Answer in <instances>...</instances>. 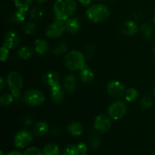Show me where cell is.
I'll use <instances>...</instances> for the list:
<instances>
[{"label": "cell", "mask_w": 155, "mask_h": 155, "mask_svg": "<svg viewBox=\"0 0 155 155\" xmlns=\"http://www.w3.org/2000/svg\"><path fill=\"white\" fill-rule=\"evenodd\" d=\"M77 10L75 0H55L53 12L56 20L65 21L73 16Z\"/></svg>", "instance_id": "1"}, {"label": "cell", "mask_w": 155, "mask_h": 155, "mask_svg": "<svg viewBox=\"0 0 155 155\" xmlns=\"http://www.w3.org/2000/svg\"><path fill=\"white\" fill-rule=\"evenodd\" d=\"M86 15L88 19L92 23L104 22L110 16V10L105 5L95 4L89 6L86 11Z\"/></svg>", "instance_id": "2"}, {"label": "cell", "mask_w": 155, "mask_h": 155, "mask_svg": "<svg viewBox=\"0 0 155 155\" xmlns=\"http://www.w3.org/2000/svg\"><path fill=\"white\" fill-rule=\"evenodd\" d=\"M64 64L67 68L70 71H80L86 66L84 54L78 50H72L65 55Z\"/></svg>", "instance_id": "3"}, {"label": "cell", "mask_w": 155, "mask_h": 155, "mask_svg": "<svg viewBox=\"0 0 155 155\" xmlns=\"http://www.w3.org/2000/svg\"><path fill=\"white\" fill-rule=\"evenodd\" d=\"M8 87L15 99L19 98L21 91L24 86V79L18 71H12L7 76L6 79Z\"/></svg>", "instance_id": "4"}, {"label": "cell", "mask_w": 155, "mask_h": 155, "mask_svg": "<svg viewBox=\"0 0 155 155\" xmlns=\"http://www.w3.org/2000/svg\"><path fill=\"white\" fill-rule=\"evenodd\" d=\"M13 2L16 7L14 19L16 21L22 22L24 21L26 15L31 7L33 0H13Z\"/></svg>", "instance_id": "5"}, {"label": "cell", "mask_w": 155, "mask_h": 155, "mask_svg": "<svg viewBox=\"0 0 155 155\" xmlns=\"http://www.w3.org/2000/svg\"><path fill=\"white\" fill-rule=\"evenodd\" d=\"M127 105L124 101L118 100L112 103L107 109V114L110 119L119 120L122 119L127 114Z\"/></svg>", "instance_id": "6"}, {"label": "cell", "mask_w": 155, "mask_h": 155, "mask_svg": "<svg viewBox=\"0 0 155 155\" xmlns=\"http://www.w3.org/2000/svg\"><path fill=\"white\" fill-rule=\"evenodd\" d=\"M66 30L65 21L55 19V21L48 26L45 30V34L48 38L56 39L61 37Z\"/></svg>", "instance_id": "7"}, {"label": "cell", "mask_w": 155, "mask_h": 155, "mask_svg": "<svg viewBox=\"0 0 155 155\" xmlns=\"http://www.w3.org/2000/svg\"><path fill=\"white\" fill-rule=\"evenodd\" d=\"M45 95L43 92L39 89H30L25 93L24 101L26 104L31 107H36L43 104L45 101Z\"/></svg>", "instance_id": "8"}, {"label": "cell", "mask_w": 155, "mask_h": 155, "mask_svg": "<svg viewBox=\"0 0 155 155\" xmlns=\"http://www.w3.org/2000/svg\"><path fill=\"white\" fill-rule=\"evenodd\" d=\"M33 140V136L28 130H21L16 133L14 139L15 146L18 148H24L28 146Z\"/></svg>", "instance_id": "9"}, {"label": "cell", "mask_w": 155, "mask_h": 155, "mask_svg": "<svg viewBox=\"0 0 155 155\" xmlns=\"http://www.w3.org/2000/svg\"><path fill=\"white\" fill-rule=\"evenodd\" d=\"M107 94L110 97L114 98H119L124 96L126 89L122 83L118 80H112L109 82L106 86Z\"/></svg>", "instance_id": "10"}, {"label": "cell", "mask_w": 155, "mask_h": 155, "mask_svg": "<svg viewBox=\"0 0 155 155\" xmlns=\"http://www.w3.org/2000/svg\"><path fill=\"white\" fill-rule=\"evenodd\" d=\"M110 127H111V120L109 116L105 114H99L95 117L94 128L97 132L105 133L110 130Z\"/></svg>", "instance_id": "11"}, {"label": "cell", "mask_w": 155, "mask_h": 155, "mask_svg": "<svg viewBox=\"0 0 155 155\" xmlns=\"http://www.w3.org/2000/svg\"><path fill=\"white\" fill-rule=\"evenodd\" d=\"M20 40L21 38L18 32L13 30H8L4 36L3 45L7 47L8 49H14L19 45Z\"/></svg>", "instance_id": "12"}, {"label": "cell", "mask_w": 155, "mask_h": 155, "mask_svg": "<svg viewBox=\"0 0 155 155\" xmlns=\"http://www.w3.org/2000/svg\"><path fill=\"white\" fill-rule=\"evenodd\" d=\"M139 31L137 24L134 21H126L121 26V33L127 36H134Z\"/></svg>", "instance_id": "13"}, {"label": "cell", "mask_w": 155, "mask_h": 155, "mask_svg": "<svg viewBox=\"0 0 155 155\" xmlns=\"http://www.w3.org/2000/svg\"><path fill=\"white\" fill-rule=\"evenodd\" d=\"M66 29L71 34H76L81 29V23L79 18L76 17H71L69 19L65 21Z\"/></svg>", "instance_id": "14"}, {"label": "cell", "mask_w": 155, "mask_h": 155, "mask_svg": "<svg viewBox=\"0 0 155 155\" xmlns=\"http://www.w3.org/2000/svg\"><path fill=\"white\" fill-rule=\"evenodd\" d=\"M42 81L46 86L50 88L59 86L60 83V77L56 72H48L46 73L42 77Z\"/></svg>", "instance_id": "15"}, {"label": "cell", "mask_w": 155, "mask_h": 155, "mask_svg": "<svg viewBox=\"0 0 155 155\" xmlns=\"http://www.w3.org/2000/svg\"><path fill=\"white\" fill-rule=\"evenodd\" d=\"M63 88L68 92H74L77 88V78L74 75H68L63 80Z\"/></svg>", "instance_id": "16"}, {"label": "cell", "mask_w": 155, "mask_h": 155, "mask_svg": "<svg viewBox=\"0 0 155 155\" xmlns=\"http://www.w3.org/2000/svg\"><path fill=\"white\" fill-rule=\"evenodd\" d=\"M95 74L90 68L86 66L80 71V78L84 83H90L94 80Z\"/></svg>", "instance_id": "17"}, {"label": "cell", "mask_w": 155, "mask_h": 155, "mask_svg": "<svg viewBox=\"0 0 155 155\" xmlns=\"http://www.w3.org/2000/svg\"><path fill=\"white\" fill-rule=\"evenodd\" d=\"M34 49L40 55H45L49 49V45L47 41L42 39H37L34 42Z\"/></svg>", "instance_id": "18"}, {"label": "cell", "mask_w": 155, "mask_h": 155, "mask_svg": "<svg viewBox=\"0 0 155 155\" xmlns=\"http://www.w3.org/2000/svg\"><path fill=\"white\" fill-rule=\"evenodd\" d=\"M48 125L45 121H38L33 127V133L36 136H43L48 133Z\"/></svg>", "instance_id": "19"}, {"label": "cell", "mask_w": 155, "mask_h": 155, "mask_svg": "<svg viewBox=\"0 0 155 155\" xmlns=\"http://www.w3.org/2000/svg\"><path fill=\"white\" fill-rule=\"evenodd\" d=\"M51 98L52 101L55 103H61L64 101V93L60 85L51 88Z\"/></svg>", "instance_id": "20"}, {"label": "cell", "mask_w": 155, "mask_h": 155, "mask_svg": "<svg viewBox=\"0 0 155 155\" xmlns=\"http://www.w3.org/2000/svg\"><path fill=\"white\" fill-rule=\"evenodd\" d=\"M68 131L72 136H81L84 131L83 125L79 122H73L68 125Z\"/></svg>", "instance_id": "21"}, {"label": "cell", "mask_w": 155, "mask_h": 155, "mask_svg": "<svg viewBox=\"0 0 155 155\" xmlns=\"http://www.w3.org/2000/svg\"><path fill=\"white\" fill-rule=\"evenodd\" d=\"M45 15V9L42 6H36L30 11V17L33 21H40Z\"/></svg>", "instance_id": "22"}, {"label": "cell", "mask_w": 155, "mask_h": 155, "mask_svg": "<svg viewBox=\"0 0 155 155\" xmlns=\"http://www.w3.org/2000/svg\"><path fill=\"white\" fill-rule=\"evenodd\" d=\"M43 155H60L61 151L59 147L54 143H49L45 145L42 149Z\"/></svg>", "instance_id": "23"}, {"label": "cell", "mask_w": 155, "mask_h": 155, "mask_svg": "<svg viewBox=\"0 0 155 155\" xmlns=\"http://www.w3.org/2000/svg\"><path fill=\"white\" fill-rule=\"evenodd\" d=\"M33 51L30 46L24 45L21 47L18 51V55L20 58L23 60H28L33 56Z\"/></svg>", "instance_id": "24"}, {"label": "cell", "mask_w": 155, "mask_h": 155, "mask_svg": "<svg viewBox=\"0 0 155 155\" xmlns=\"http://www.w3.org/2000/svg\"><path fill=\"white\" fill-rule=\"evenodd\" d=\"M141 33H142V36L145 38V39H151L154 36V30L153 27H151L150 24H143L141 27Z\"/></svg>", "instance_id": "25"}, {"label": "cell", "mask_w": 155, "mask_h": 155, "mask_svg": "<svg viewBox=\"0 0 155 155\" xmlns=\"http://www.w3.org/2000/svg\"><path fill=\"white\" fill-rule=\"evenodd\" d=\"M138 96H139V92L135 88H129L126 90L125 94H124L125 100L127 102H133L136 101Z\"/></svg>", "instance_id": "26"}, {"label": "cell", "mask_w": 155, "mask_h": 155, "mask_svg": "<svg viewBox=\"0 0 155 155\" xmlns=\"http://www.w3.org/2000/svg\"><path fill=\"white\" fill-rule=\"evenodd\" d=\"M68 51V46L64 42H58L54 45L53 48V53L55 55H61Z\"/></svg>", "instance_id": "27"}, {"label": "cell", "mask_w": 155, "mask_h": 155, "mask_svg": "<svg viewBox=\"0 0 155 155\" xmlns=\"http://www.w3.org/2000/svg\"><path fill=\"white\" fill-rule=\"evenodd\" d=\"M101 136L97 134H93L90 137L89 139V145H90V148L92 151H96L97 149H98V148L101 145Z\"/></svg>", "instance_id": "28"}, {"label": "cell", "mask_w": 155, "mask_h": 155, "mask_svg": "<svg viewBox=\"0 0 155 155\" xmlns=\"http://www.w3.org/2000/svg\"><path fill=\"white\" fill-rule=\"evenodd\" d=\"M14 99L15 98L12 93H4L0 97V104L2 107H7L13 102Z\"/></svg>", "instance_id": "29"}, {"label": "cell", "mask_w": 155, "mask_h": 155, "mask_svg": "<svg viewBox=\"0 0 155 155\" xmlns=\"http://www.w3.org/2000/svg\"><path fill=\"white\" fill-rule=\"evenodd\" d=\"M23 29L26 34L32 36L36 33V24L33 21H27L24 24Z\"/></svg>", "instance_id": "30"}, {"label": "cell", "mask_w": 155, "mask_h": 155, "mask_svg": "<svg viewBox=\"0 0 155 155\" xmlns=\"http://www.w3.org/2000/svg\"><path fill=\"white\" fill-rule=\"evenodd\" d=\"M64 155H79L80 154V151H79L77 145H68V146L65 147L64 150L63 152Z\"/></svg>", "instance_id": "31"}, {"label": "cell", "mask_w": 155, "mask_h": 155, "mask_svg": "<svg viewBox=\"0 0 155 155\" xmlns=\"http://www.w3.org/2000/svg\"><path fill=\"white\" fill-rule=\"evenodd\" d=\"M153 101L151 97L149 96H144L143 98L141 99L140 105L143 109H148L152 106Z\"/></svg>", "instance_id": "32"}, {"label": "cell", "mask_w": 155, "mask_h": 155, "mask_svg": "<svg viewBox=\"0 0 155 155\" xmlns=\"http://www.w3.org/2000/svg\"><path fill=\"white\" fill-rule=\"evenodd\" d=\"M23 155H43V153L39 148L30 147L24 151Z\"/></svg>", "instance_id": "33"}, {"label": "cell", "mask_w": 155, "mask_h": 155, "mask_svg": "<svg viewBox=\"0 0 155 155\" xmlns=\"http://www.w3.org/2000/svg\"><path fill=\"white\" fill-rule=\"evenodd\" d=\"M9 50L7 47L3 45L1 48V54H0V61L2 62H5L7 61L9 56Z\"/></svg>", "instance_id": "34"}, {"label": "cell", "mask_w": 155, "mask_h": 155, "mask_svg": "<svg viewBox=\"0 0 155 155\" xmlns=\"http://www.w3.org/2000/svg\"><path fill=\"white\" fill-rule=\"evenodd\" d=\"M95 52V48L93 45H88L86 47L85 49V54L88 56V57H92Z\"/></svg>", "instance_id": "35"}, {"label": "cell", "mask_w": 155, "mask_h": 155, "mask_svg": "<svg viewBox=\"0 0 155 155\" xmlns=\"http://www.w3.org/2000/svg\"><path fill=\"white\" fill-rule=\"evenodd\" d=\"M77 148H78L79 151H80V154H86L88 149L87 145H86V144L84 143V142H80V143L77 145Z\"/></svg>", "instance_id": "36"}, {"label": "cell", "mask_w": 155, "mask_h": 155, "mask_svg": "<svg viewBox=\"0 0 155 155\" xmlns=\"http://www.w3.org/2000/svg\"><path fill=\"white\" fill-rule=\"evenodd\" d=\"M33 119L30 116H26L24 118V124L27 126H30L31 124H33Z\"/></svg>", "instance_id": "37"}, {"label": "cell", "mask_w": 155, "mask_h": 155, "mask_svg": "<svg viewBox=\"0 0 155 155\" xmlns=\"http://www.w3.org/2000/svg\"><path fill=\"white\" fill-rule=\"evenodd\" d=\"M78 2L82 5L86 6V7H89V6H90L92 0H78Z\"/></svg>", "instance_id": "38"}, {"label": "cell", "mask_w": 155, "mask_h": 155, "mask_svg": "<svg viewBox=\"0 0 155 155\" xmlns=\"http://www.w3.org/2000/svg\"><path fill=\"white\" fill-rule=\"evenodd\" d=\"M6 155H23V154H21V153L20 152V151L15 150V151H10V152L8 153V154H6Z\"/></svg>", "instance_id": "39"}, {"label": "cell", "mask_w": 155, "mask_h": 155, "mask_svg": "<svg viewBox=\"0 0 155 155\" xmlns=\"http://www.w3.org/2000/svg\"><path fill=\"white\" fill-rule=\"evenodd\" d=\"M5 86V81H4V78L2 77H1L0 78V90H3Z\"/></svg>", "instance_id": "40"}, {"label": "cell", "mask_w": 155, "mask_h": 155, "mask_svg": "<svg viewBox=\"0 0 155 155\" xmlns=\"http://www.w3.org/2000/svg\"><path fill=\"white\" fill-rule=\"evenodd\" d=\"M36 1L37 2L39 3V4H42V3L48 1V0H36Z\"/></svg>", "instance_id": "41"}, {"label": "cell", "mask_w": 155, "mask_h": 155, "mask_svg": "<svg viewBox=\"0 0 155 155\" xmlns=\"http://www.w3.org/2000/svg\"><path fill=\"white\" fill-rule=\"evenodd\" d=\"M152 51H153V54H154V58H155V45L154 46V48H153Z\"/></svg>", "instance_id": "42"}, {"label": "cell", "mask_w": 155, "mask_h": 155, "mask_svg": "<svg viewBox=\"0 0 155 155\" xmlns=\"http://www.w3.org/2000/svg\"><path fill=\"white\" fill-rule=\"evenodd\" d=\"M153 21H154V23L155 24V12H154V15H153Z\"/></svg>", "instance_id": "43"}, {"label": "cell", "mask_w": 155, "mask_h": 155, "mask_svg": "<svg viewBox=\"0 0 155 155\" xmlns=\"http://www.w3.org/2000/svg\"><path fill=\"white\" fill-rule=\"evenodd\" d=\"M153 95H154V96L155 98V87L154 88V89H153Z\"/></svg>", "instance_id": "44"}, {"label": "cell", "mask_w": 155, "mask_h": 155, "mask_svg": "<svg viewBox=\"0 0 155 155\" xmlns=\"http://www.w3.org/2000/svg\"><path fill=\"white\" fill-rule=\"evenodd\" d=\"M150 155H155V151H153V152L151 153V154H150Z\"/></svg>", "instance_id": "45"}, {"label": "cell", "mask_w": 155, "mask_h": 155, "mask_svg": "<svg viewBox=\"0 0 155 155\" xmlns=\"http://www.w3.org/2000/svg\"><path fill=\"white\" fill-rule=\"evenodd\" d=\"M0 154H1V155H4V154H3L2 151H1V152H0Z\"/></svg>", "instance_id": "46"}, {"label": "cell", "mask_w": 155, "mask_h": 155, "mask_svg": "<svg viewBox=\"0 0 155 155\" xmlns=\"http://www.w3.org/2000/svg\"><path fill=\"white\" fill-rule=\"evenodd\" d=\"M79 155H87L86 154H79Z\"/></svg>", "instance_id": "47"}, {"label": "cell", "mask_w": 155, "mask_h": 155, "mask_svg": "<svg viewBox=\"0 0 155 155\" xmlns=\"http://www.w3.org/2000/svg\"><path fill=\"white\" fill-rule=\"evenodd\" d=\"M98 1H104V0H98Z\"/></svg>", "instance_id": "48"}]
</instances>
